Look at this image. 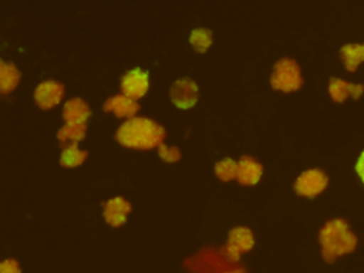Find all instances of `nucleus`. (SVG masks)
Segmentation results:
<instances>
[{
	"label": "nucleus",
	"instance_id": "nucleus-1",
	"mask_svg": "<svg viewBox=\"0 0 364 273\" xmlns=\"http://www.w3.org/2000/svg\"><path fill=\"white\" fill-rule=\"evenodd\" d=\"M320 243L324 260L331 263L338 256L351 253L357 245V237L343 219H334L321 229Z\"/></svg>",
	"mask_w": 364,
	"mask_h": 273
},
{
	"label": "nucleus",
	"instance_id": "nucleus-2",
	"mask_svg": "<svg viewBox=\"0 0 364 273\" xmlns=\"http://www.w3.org/2000/svg\"><path fill=\"white\" fill-rule=\"evenodd\" d=\"M164 136V129L148 119H132L124 124L117 138L121 144L134 148H151L156 145Z\"/></svg>",
	"mask_w": 364,
	"mask_h": 273
},
{
	"label": "nucleus",
	"instance_id": "nucleus-3",
	"mask_svg": "<svg viewBox=\"0 0 364 273\" xmlns=\"http://www.w3.org/2000/svg\"><path fill=\"white\" fill-rule=\"evenodd\" d=\"M301 75L299 65L289 58L279 61L274 67V74L272 77V85L283 91H293L301 85Z\"/></svg>",
	"mask_w": 364,
	"mask_h": 273
},
{
	"label": "nucleus",
	"instance_id": "nucleus-4",
	"mask_svg": "<svg viewBox=\"0 0 364 273\" xmlns=\"http://www.w3.org/2000/svg\"><path fill=\"white\" fill-rule=\"evenodd\" d=\"M327 185V176L318 169L306 171L296 182V191L304 196L318 195Z\"/></svg>",
	"mask_w": 364,
	"mask_h": 273
},
{
	"label": "nucleus",
	"instance_id": "nucleus-5",
	"mask_svg": "<svg viewBox=\"0 0 364 273\" xmlns=\"http://www.w3.org/2000/svg\"><path fill=\"white\" fill-rule=\"evenodd\" d=\"M253 245L252 233L245 228H237L230 233V240L228 245V257L230 260H237L240 253L249 250Z\"/></svg>",
	"mask_w": 364,
	"mask_h": 273
},
{
	"label": "nucleus",
	"instance_id": "nucleus-6",
	"mask_svg": "<svg viewBox=\"0 0 364 273\" xmlns=\"http://www.w3.org/2000/svg\"><path fill=\"white\" fill-rule=\"evenodd\" d=\"M171 97L178 107L188 108L196 101V85L191 80H179L173 84Z\"/></svg>",
	"mask_w": 364,
	"mask_h": 273
},
{
	"label": "nucleus",
	"instance_id": "nucleus-7",
	"mask_svg": "<svg viewBox=\"0 0 364 273\" xmlns=\"http://www.w3.org/2000/svg\"><path fill=\"white\" fill-rule=\"evenodd\" d=\"M148 88V75L141 70H132L122 78V91L124 94L138 98L145 94Z\"/></svg>",
	"mask_w": 364,
	"mask_h": 273
},
{
	"label": "nucleus",
	"instance_id": "nucleus-8",
	"mask_svg": "<svg viewBox=\"0 0 364 273\" xmlns=\"http://www.w3.org/2000/svg\"><path fill=\"white\" fill-rule=\"evenodd\" d=\"M330 95L336 102H343L347 97L358 98L364 92V85L361 84H350L340 78H331L330 81Z\"/></svg>",
	"mask_w": 364,
	"mask_h": 273
},
{
	"label": "nucleus",
	"instance_id": "nucleus-9",
	"mask_svg": "<svg viewBox=\"0 0 364 273\" xmlns=\"http://www.w3.org/2000/svg\"><path fill=\"white\" fill-rule=\"evenodd\" d=\"M61 94H63V87L60 84L44 82L37 88L36 98L43 108H48L60 101Z\"/></svg>",
	"mask_w": 364,
	"mask_h": 273
},
{
	"label": "nucleus",
	"instance_id": "nucleus-10",
	"mask_svg": "<svg viewBox=\"0 0 364 273\" xmlns=\"http://www.w3.org/2000/svg\"><path fill=\"white\" fill-rule=\"evenodd\" d=\"M262 173V166L250 158H242L237 169V178L243 185L255 183Z\"/></svg>",
	"mask_w": 364,
	"mask_h": 273
},
{
	"label": "nucleus",
	"instance_id": "nucleus-11",
	"mask_svg": "<svg viewBox=\"0 0 364 273\" xmlns=\"http://www.w3.org/2000/svg\"><path fill=\"white\" fill-rule=\"evenodd\" d=\"M344 65L348 71H355V68L364 61V46L347 44L340 51Z\"/></svg>",
	"mask_w": 364,
	"mask_h": 273
},
{
	"label": "nucleus",
	"instance_id": "nucleus-12",
	"mask_svg": "<svg viewBox=\"0 0 364 273\" xmlns=\"http://www.w3.org/2000/svg\"><path fill=\"white\" fill-rule=\"evenodd\" d=\"M129 210V205L121 198L109 200L105 208V218L111 225H119L125 220V213Z\"/></svg>",
	"mask_w": 364,
	"mask_h": 273
},
{
	"label": "nucleus",
	"instance_id": "nucleus-13",
	"mask_svg": "<svg viewBox=\"0 0 364 273\" xmlns=\"http://www.w3.org/2000/svg\"><path fill=\"white\" fill-rule=\"evenodd\" d=\"M87 114H88V109H87L85 104L80 100H73V101L67 102L65 109H64L65 119H68L70 122H77V124H80V121L85 119Z\"/></svg>",
	"mask_w": 364,
	"mask_h": 273
},
{
	"label": "nucleus",
	"instance_id": "nucleus-14",
	"mask_svg": "<svg viewBox=\"0 0 364 273\" xmlns=\"http://www.w3.org/2000/svg\"><path fill=\"white\" fill-rule=\"evenodd\" d=\"M105 109H115L118 117H124V115H132L136 109H138V105H135L134 102H131L129 100H124L121 97H117L111 101L107 102L105 105Z\"/></svg>",
	"mask_w": 364,
	"mask_h": 273
},
{
	"label": "nucleus",
	"instance_id": "nucleus-15",
	"mask_svg": "<svg viewBox=\"0 0 364 273\" xmlns=\"http://www.w3.org/2000/svg\"><path fill=\"white\" fill-rule=\"evenodd\" d=\"M191 41L196 50L205 51L208 48V46L210 44V33L205 31V30H196L192 33Z\"/></svg>",
	"mask_w": 364,
	"mask_h": 273
},
{
	"label": "nucleus",
	"instance_id": "nucleus-16",
	"mask_svg": "<svg viewBox=\"0 0 364 273\" xmlns=\"http://www.w3.org/2000/svg\"><path fill=\"white\" fill-rule=\"evenodd\" d=\"M87 155V152H80L77 148H75V145H73L71 148H67L65 151H64V154H63V165H77V164H80L81 161H82V158Z\"/></svg>",
	"mask_w": 364,
	"mask_h": 273
},
{
	"label": "nucleus",
	"instance_id": "nucleus-17",
	"mask_svg": "<svg viewBox=\"0 0 364 273\" xmlns=\"http://www.w3.org/2000/svg\"><path fill=\"white\" fill-rule=\"evenodd\" d=\"M235 168L236 165L232 162V159H225L216 166V172L222 179H230L235 176Z\"/></svg>",
	"mask_w": 364,
	"mask_h": 273
},
{
	"label": "nucleus",
	"instance_id": "nucleus-18",
	"mask_svg": "<svg viewBox=\"0 0 364 273\" xmlns=\"http://www.w3.org/2000/svg\"><path fill=\"white\" fill-rule=\"evenodd\" d=\"M0 273H20L18 264L16 260H6L0 266Z\"/></svg>",
	"mask_w": 364,
	"mask_h": 273
},
{
	"label": "nucleus",
	"instance_id": "nucleus-19",
	"mask_svg": "<svg viewBox=\"0 0 364 273\" xmlns=\"http://www.w3.org/2000/svg\"><path fill=\"white\" fill-rule=\"evenodd\" d=\"M355 172L358 173V176L361 178V181L364 182V151L361 152V155L358 156L357 159V164H355Z\"/></svg>",
	"mask_w": 364,
	"mask_h": 273
},
{
	"label": "nucleus",
	"instance_id": "nucleus-20",
	"mask_svg": "<svg viewBox=\"0 0 364 273\" xmlns=\"http://www.w3.org/2000/svg\"><path fill=\"white\" fill-rule=\"evenodd\" d=\"M228 273H245L243 270H232V272H228Z\"/></svg>",
	"mask_w": 364,
	"mask_h": 273
}]
</instances>
